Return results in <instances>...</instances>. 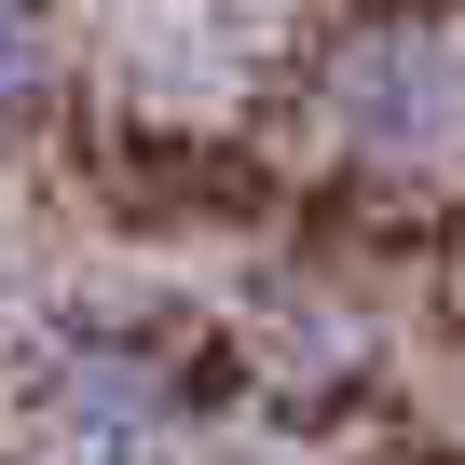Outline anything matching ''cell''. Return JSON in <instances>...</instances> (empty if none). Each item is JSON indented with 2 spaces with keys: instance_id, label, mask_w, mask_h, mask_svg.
Returning a JSON list of instances; mask_svg holds the SVG:
<instances>
[{
  "instance_id": "obj_1",
  "label": "cell",
  "mask_w": 465,
  "mask_h": 465,
  "mask_svg": "<svg viewBox=\"0 0 465 465\" xmlns=\"http://www.w3.org/2000/svg\"><path fill=\"white\" fill-rule=\"evenodd\" d=\"M356 124L411 164V151H451L465 137V42H370L356 55Z\"/></svg>"
},
{
  "instance_id": "obj_2",
  "label": "cell",
  "mask_w": 465,
  "mask_h": 465,
  "mask_svg": "<svg viewBox=\"0 0 465 465\" xmlns=\"http://www.w3.org/2000/svg\"><path fill=\"white\" fill-rule=\"evenodd\" d=\"M28 83V0H0V96Z\"/></svg>"
}]
</instances>
